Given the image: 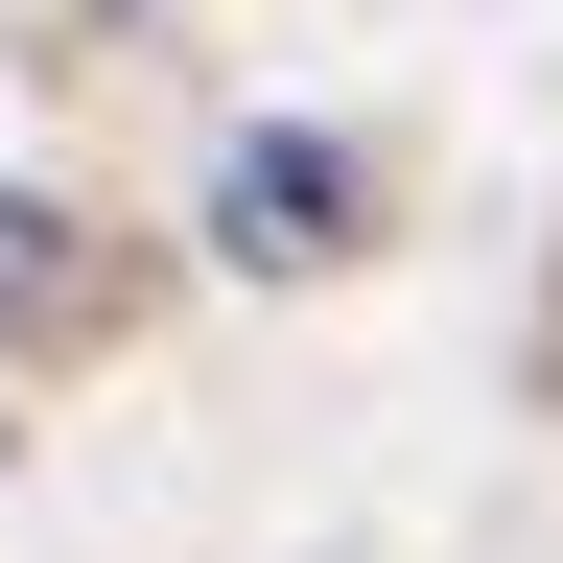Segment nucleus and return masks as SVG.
I'll list each match as a JSON object with an SVG mask.
<instances>
[{"label": "nucleus", "instance_id": "1", "mask_svg": "<svg viewBox=\"0 0 563 563\" xmlns=\"http://www.w3.org/2000/svg\"><path fill=\"white\" fill-rule=\"evenodd\" d=\"M352 211H376L352 141H235V165H211V258H235V282H329Z\"/></svg>", "mask_w": 563, "mask_h": 563}, {"label": "nucleus", "instance_id": "2", "mask_svg": "<svg viewBox=\"0 0 563 563\" xmlns=\"http://www.w3.org/2000/svg\"><path fill=\"white\" fill-rule=\"evenodd\" d=\"M95 329H118V258H95V211L0 188V376H24V352H95Z\"/></svg>", "mask_w": 563, "mask_h": 563}]
</instances>
